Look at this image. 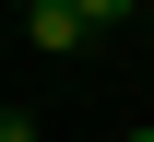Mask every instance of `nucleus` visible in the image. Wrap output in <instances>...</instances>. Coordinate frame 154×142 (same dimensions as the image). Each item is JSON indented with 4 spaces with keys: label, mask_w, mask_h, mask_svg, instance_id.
Masks as SVG:
<instances>
[{
    "label": "nucleus",
    "mask_w": 154,
    "mask_h": 142,
    "mask_svg": "<svg viewBox=\"0 0 154 142\" xmlns=\"http://www.w3.org/2000/svg\"><path fill=\"white\" fill-rule=\"evenodd\" d=\"M119 24V0H36L24 12V47H83V36H107Z\"/></svg>",
    "instance_id": "1"
},
{
    "label": "nucleus",
    "mask_w": 154,
    "mask_h": 142,
    "mask_svg": "<svg viewBox=\"0 0 154 142\" xmlns=\"http://www.w3.org/2000/svg\"><path fill=\"white\" fill-rule=\"evenodd\" d=\"M131 142H154V130H131Z\"/></svg>",
    "instance_id": "2"
}]
</instances>
